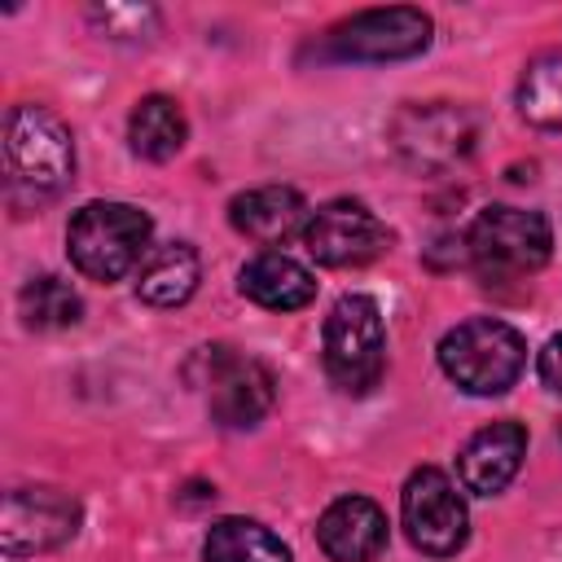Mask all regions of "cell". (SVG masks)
<instances>
[{"mask_svg": "<svg viewBox=\"0 0 562 562\" xmlns=\"http://www.w3.org/2000/svg\"><path fill=\"white\" fill-rule=\"evenodd\" d=\"M75 176L70 127L44 105H13L4 119V193L13 211L53 202Z\"/></svg>", "mask_w": 562, "mask_h": 562, "instance_id": "6da1fadb", "label": "cell"}, {"mask_svg": "<svg viewBox=\"0 0 562 562\" xmlns=\"http://www.w3.org/2000/svg\"><path fill=\"white\" fill-rule=\"evenodd\" d=\"M540 382L562 395V334H553L540 351Z\"/></svg>", "mask_w": 562, "mask_h": 562, "instance_id": "7402d4cb", "label": "cell"}, {"mask_svg": "<svg viewBox=\"0 0 562 562\" xmlns=\"http://www.w3.org/2000/svg\"><path fill=\"white\" fill-rule=\"evenodd\" d=\"M70 263L92 281H119L136 263H145L149 246V215L127 202H88L75 211L66 228Z\"/></svg>", "mask_w": 562, "mask_h": 562, "instance_id": "7a4b0ae2", "label": "cell"}, {"mask_svg": "<svg viewBox=\"0 0 562 562\" xmlns=\"http://www.w3.org/2000/svg\"><path fill=\"white\" fill-rule=\"evenodd\" d=\"M228 220L241 237H250L259 246H277L290 233H303L307 206L290 184H259L228 202Z\"/></svg>", "mask_w": 562, "mask_h": 562, "instance_id": "5bb4252c", "label": "cell"}, {"mask_svg": "<svg viewBox=\"0 0 562 562\" xmlns=\"http://www.w3.org/2000/svg\"><path fill=\"white\" fill-rule=\"evenodd\" d=\"M316 540L329 562H373L386 549V514L369 496H338L316 518Z\"/></svg>", "mask_w": 562, "mask_h": 562, "instance_id": "7c38bea8", "label": "cell"}, {"mask_svg": "<svg viewBox=\"0 0 562 562\" xmlns=\"http://www.w3.org/2000/svg\"><path fill=\"white\" fill-rule=\"evenodd\" d=\"M400 518H404L408 540L430 558L457 553L470 536L465 501L457 496L452 479L435 465H422V470L408 474V483L400 492Z\"/></svg>", "mask_w": 562, "mask_h": 562, "instance_id": "9c48e42d", "label": "cell"}, {"mask_svg": "<svg viewBox=\"0 0 562 562\" xmlns=\"http://www.w3.org/2000/svg\"><path fill=\"white\" fill-rule=\"evenodd\" d=\"M527 364V342L514 325L474 316L439 338V369L470 395H501L518 382Z\"/></svg>", "mask_w": 562, "mask_h": 562, "instance_id": "277c9868", "label": "cell"}, {"mask_svg": "<svg viewBox=\"0 0 562 562\" xmlns=\"http://www.w3.org/2000/svg\"><path fill=\"white\" fill-rule=\"evenodd\" d=\"M79 531V501L61 487H13L0 505V549L9 558L61 549Z\"/></svg>", "mask_w": 562, "mask_h": 562, "instance_id": "30bf717a", "label": "cell"}, {"mask_svg": "<svg viewBox=\"0 0 562 562\" xmlns=\"http://www.w3.org/2000/svg\"><path fill=\"white\" fill-rule=\"evenodd\" d=\"M206 562H294L285 540L255 518H220L202 540Z\"/></svg>", "mask_w": 562, "mask_h": 562, "instance_id": "e0dca14e", "label": "cell"}, {"mask_svg": "<svg viewBox=\"0 0 562 562\" xmlns=\"http://www.w3.org/2000/svg\"><path fill=\"white\" fill-rule=\"evenodd\" d=\"M198 277H202L198 250L189 241H167L145 255L140 272H136V294L149 307H180L198 290Z\"/></svg>", "mask_w": 562, "mask_h": 562, "instance_id": "2e32d148", "label": "cell"}, {"mask_svg": "<svg viewBox=\"0 0 562 562\" xmlns=\"http://www.w3.org/2000/svg\"><path fill=\"white\" fill-rule=\"evenodd\" d=\"M184 136H189V123H184V110L171 97H158L154 92V97H140L136 101V110L127 119V140H132V149L140 158L162 162V158L180 154Z\"/></svg>", "mask_w": 562, "mask_h": 562, "instance_id": "ac0fdd59", "label": "cell"}, {"mask_svg": "<svg viewBox=\"0 0 562 562\" xmlns=\"http://www.w3.org/2000/svg\"><path fill=\"white\" fill-rule=\"evenodd\" d=\"M518 114L536 127H562V48H549L527 61L518 79Z\"/></svg>", "mask_w": 562, "mask_h": 562, "instance_id": "d6986e66", "label": "cell"}, {"mask_svg": "<svg viewBox=\"0 0 562 562\" xmlns=\"http://www.w3.org/2000/svg\"><path fill=\"white\" fill-rule=\"evenodd\" d=\"M391 149L417 171H448L474 149V119L457 101H408L395 110Z\"/></svg>", "mask_w": 562, "mask_h": 562, "instance_id": "8992f818", "label": "cell"}, {"mask_svg": "<svg viewBox=\"0 0 562 562\" xmlns=\"http://www.w3.org/2000/svg\"><path fill=\"white\" fill-rule=\"evenodd\" d=\"M303 246L325 268H360L386 250V224L364 202H325L303 224Z\"/></svg>", "mask_w": 562, "mask_h": 562, "instance_id": "8fae6325", "label": "cell"}, {"mask_svg": "<svg viewBox=\"0 0 562 562\" xmlns=\"http://www.w3.org/2000/svg\"><path fill=\"white\" fill-rule=\"evenodd\" d=\"M465 250L474 272L487 285H505V281H522L536 268L549 263L553 250V228L540 211H522V206H487L479 211V220L465 233Z\"/></svg>", "mask_w": 562, "mask_h": 562, "instance_id": "3957f363", "label": "cell"}, {"mask_svg": "<svg viewBox=\"0 0 562 562\" xmlns=\"http://www.w3.org/2000/svg\"><path fill=\"white\" fill-rule=\"evenodd\" d=\"M92 22H101L105 35H114V40H136L149 26H158V13L136 9V4H105V9H92Z\"/></svg>", "mask_w": 562, "mask_h": 562, "instance_id": "44dd1931", "label": "cell"}, {"mask_svg": "<svg viewBox=\"0 0 562 562\" xmlns=\"http://www.w3.org/2000/svg\"><path fill=\"white\" fill-rule=\"evenodd\" d=\"M198 364H202L198 382L206 386V408L220 426L246 430L272 408L277 382H272V369L259 364L255 356H241L233 347H202Z\"/></svg>", "mask_w": 562, "mask_h": 562, "instance_id": "52a82bcc", "label": "cell"}, {"mask_svg": "<svg viewBox=\"0 0 562 562\" xmlns=\"http://www.w3.org/2000/svg\"><path fill=\"white\" fill-rule=\"evenodd\" d=\"M237 285H241V294H246L250 303H259V307H268V312H294V307H307V303L316 299V277H312L299 259H290V255H281V250L255 255V259L241 268Z\"/></svg>", "mask_w": 562, "mask_h": 562, "instance_id": "9a60e30c", "label": "cell"}, {"mask_svg": "<svg viewBox=\"0 0 562 562\" xmlns=\"http://www.w3.org/2000/svg\"><path fill=\"white\" fill-rule=\"evenodd\" d=\"M321 360L338 391L364 395L386 369V325L369 294H342L321 334Z\"/></svg>", "mask_w": 562, "mask_h": 562, "instance_id": "5b68a950", "label": "cell"}, {"mask_svg": "<svg viewBox=\"0 0 562 562\" xmlns=\"http://www.w3.org/2000/svg\"><path fill=\"white\" fill-rule=\"evenodd\" d=\"M522 457H527V430L518 422H492L479 435H470L457 470L474 496H496L518 474Z\"/></svg>", "mask_w": 562, "mask_h": 562, "instance_id": "4fadbf2b", "label": "cell"}, {"mask_svg": "<svg viewBox=\"0 0 562 562\" xmlns=\"http://www.w3.org/2000/svg\"><path fill=\"white\" fill-rule=\"evenodd\" d=\"M426 44H430V18L408 4L351 13L325 35V48L338 61H400V57H417Z\"/></svg>", "mask_w": 562, "mask_h": 562, "instance_id": "ba28073f", "label": "cell"}, {"mask_svg": "<svg viewBox=\"0 0 562 562\" xmlns=\"http://www.w3.org/2000/svg\"><path fill=\"white\" fill-rule=\"evenodd\" d=\"M18 307H22V321H26L31 329H66V325H75L79 312H83V303H79V294L70 290V281L48 277V272H44V277H31V281L22 285Z\"/></svg>", "mask_w": 562, "mask_h": 562, "instance_id": "ffe728a7", "label": "cell"}]
</instances>
